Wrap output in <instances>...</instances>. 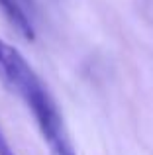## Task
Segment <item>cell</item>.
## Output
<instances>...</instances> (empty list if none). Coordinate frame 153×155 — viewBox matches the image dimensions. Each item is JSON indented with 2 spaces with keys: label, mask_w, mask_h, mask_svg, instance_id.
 Listing matches in <instances>:
<instances>
[{
  "label": "cell",
  "mask_w": 153,
  "mask_h": 155,
  "mask_svg": "<svg viewBox=\"0 0 153 155\" xmlns=\"http://www.w3.org/2000/svg\"><path fill=\"white\" fill-rule=\"evenodd\" d=\"M0 81L31 112L49 155H76L63 114L45 83L39 79L26 57L12 43L0 38Z\"/></svg>",
  "instance_id": "6da1fadb"
},
{
  "label": "cell",
  "mask_w": 153,
  "mask_h": 155,
  "mask_svg": "<svg viewBox=\"0 0 153 155\" xmlns=\"http://www.w3.org/2000/svg\"><path fill=\"white\" fill-rule=\"evenodd\" d=\"M0 10L6 16V20L14 26V30L28 41L35 39V30L34 22L30 18V12L24 8V4L20 0H0Z\"/></svg>",
  "instance_id": "7a4b0ae2"
},
{
  "label": "cell",
  "mask_w": 153,
  "mask_h": 155,
  "mask_svg": "<svg viewBox=\"0 0 153 155\" xmlns=\"http://www.w3.org/2000/svg\"><path fill=\"white\" fill-rule=\"evenodd\" d=\"M0 155H16V151L12 149L10 141H8L6 134H4L2 126H0Z\"/></svg>",
  "instance_id": "3957f363"
},
{
  "label": "cell",
  "mask_w": 153,
  "mask_h": 155,
  "mask_svg": "<svg viewBox=\"0 0 153 155\" xmlns=\"http://www.w3.org/2000/svg\"><path fill=\"white\" fill-rule=\"evenodd\" d=\"M20 2L24 4V8H26L28 12H35V8H37L35 6V0H20Z\"/></svg>",
  "instance_id": "277c9868"
}]
</instances>
